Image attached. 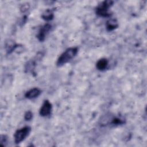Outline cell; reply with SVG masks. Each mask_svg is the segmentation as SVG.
I'll list each match as a JSON object with an SVG mask.
<instances>
[{"label": "cell", "instance_id": "cell-2", "mask_svg": "<svg viewBox=\"0 0 147 147\" xmlns=\"http://www.w3.org/2000/svg\"><path fill=\"white\" fill-rule=\"evenodd\" d=\"M113 4V1H105L102 2L96 8V14L102 17H110L111 14L109 11V8L112 6Z\"/></svg>", "mask_w": 147, "mask_h": 147}, {"label": "cell", "instance_id": "cell-6", "mask_svg": "<svg viewBox=\"0 0 147 147\" xmlns=\"http://www.w3.org/2000/svg\"><path fill=\"white\" fill-rule=\"evenodd\" d=\"M41 93V91L38 88H33L25 94V97L29 99H32L38 97Z\"/></svg>", "mask_w": 147, "mask_h": 147}, {"label": "cell", "instance_id": "cell-4", "mask_svg": "<svg viewBox=\"0 0 147 147\" xmlns=\"http://www.w3.org/2000/svg\"><path fill=\"white\" fill-rule=\"evenodd\" d=\"M52 28V26L49 24H46L42 26H41L38 30V34L37 35V37L38 40L40 41H43L47 34L49 33V32L51 30Z\"/></svg>", "mask_w": 147, "mask_h": 147}, {"label": "cell", "instance_id": "cell-8", "mask_svg": "<svg viewBox=\"0 0 147 147\" xmlns=\"http://www.w3.org/2000/svg\"><path fill=\"white\" fill-rule=\"evenodd\" d=\"M106 29L107 31H112L115 29L118 26V22L115 19H111L107 21L106 24Z\"/></svg>", "mask_w": 147, "mask_h": 147}, {"label": "cell", "instance_id": "cell-7", "mask_svg": "<svg viewBox=\"0 0 147 147\" xmlns=\"http://www.w3.org/2000/svg\"><path fill=\"white\" fill-rule=\"evenodd\" d=\"M18 47V45L13 40H8L5 44L6 51L8 54L12 53Z\"/></svg>", "mask_w": 147, "mask_h": 147}, {"label": "cell", "instance_id": "cell-10", "mask_svg": "<svg viewBox=\"0 0 147 147\" xmlns=\"http://www.w3.org/2000/svg\"><path fill=\"white\" fill-rule=\"evenodd\" d=\"M36 66V61L34 59L29 61L25 65V71L27 72L34 74V69Z\"/></svg>", "mask_w": 147, "mask_h": 147}, {"label": "cell", "instance_id": "cell-12", "mask_svg": "<svg viewBox=\"0 0 147 147\" xmlns=\"http://www.w3.org/2000/svg\"><path fill=\"white\" fill-rule=\"evenodd\" d=\"M124 123H125V121L123 119L118 117H113L111 118V121L110 122V123L113 125H122Z\"/></svg>", "mask_w": 147, "mask_h": 147}, {"label": "cell", "instance_id": "cell-5", "mask_svg": "<svg viewBox=\"0 0 147 147\" xmlns=\"http://www.w3.org/2000/svg\"><path fill=\"white\" fill-rule=\"evenodd\" d=\"M52 104L48 100H45L42 105L41 106L39 113L42 117H47L49 115L52 111Z\"/></svg>", "mask_w": 147, "mask_h": 147}, {"label": "cell", "instance_id": "cell-9", "mask_svg": "<svg viewBox=\"0 0 147 147\" xmlns=\"http://www.w3.org/2000/svg\"><path fill=\"white\" fill-rule=\"evenodd\" d=\"M108 65V61L105 58H102L99 59L96 64V68L99 71H104L106 69Z\"/></svg>", "mask_w": 147, "mask_h": 147}, {"label": "cell", "instance_id": "cell-15", "mask_svg": "<svg viewBox=\"0 0 147 147\" xmlns=\"http://www.w3.org/2000/svg\"><path fill=\"white\" fill-rule=\"evenodd\" d=\"M29 8V5L28 3H25V4H23L21 5V6L20 7V10H21V12L25 13L26 11H28Z\"/></svg>", "mask_w": 147, "mask_h": 147}, {"label": "cell", "instance_id": "cell-14", "mask_svg": "<svg viewBox=\"0 0 147 147\" xmlns=\"http://www.w3.org/2000/svg\"><path fill=\"white\" fill-rule=\"evenodd\" d=\"M7 137L5 135H1V140H0V145L1 146H5V143L7 142Z\"/></svg>", "mask_w": 147, "mask_h": 147}, {"label": "cell", "instance_id": "cell-1", "mask_svg": "<svg viewBox=\"0 0 147 147\" xmlns=\"http://www.w3.org/2000/svg\"><path fill=\"white\" fill-rule=\"evenodd\" d=\"M78 52V48L77 47H71L67 49L59 57L56 62L57 66L61 67L69 62L76 56Z\"/></svg>", "mask_w": 147, "mask_h": 147}, {"label": "cell", "instance_id": "cell-11", "mask_svg": "<svg viewBox=\"0 0 147 147\" xmlns=\"http://www.w3.org/2000/svg\"><path fill=\"white\" fill-rule=\"evenodd\" d=\"M41 17L43 20H44L45 21H48L53 20V18L54 17L53 11L51 9H47L42 13Z\"/></svg>", "mask_w": 147, "mask_h": 147}, {"label": "cell", "instance_id": "cell-3", "mask_svg": "<svg viewBox=\"0 0 147 147\" xmlns=\"http://www.w3.org/2000/svg\"><path fill=\"white\" fill-rule=\"evenodd\" d=\"M31 128L29 126H25L17 130L14 134V142L16 144H19L24 141L29 134Z\"/></svg>", "mask_w": 147, "mask_h": 147}, {"label": "cell", "instance_id": "cell-13", "mask_svg": "<svg viewBox=\"0 0 147 147\" xmlns=\"http://www.w3.org/2000/svg\"><path fill=\"white\" fill-rule=\"evenodd\" d=\"M33 118V113L30 111H26L24 115V119L26 121H30Z\"/></svg>", "mask_w": 147, "mask_h": 147}]
</instances>
